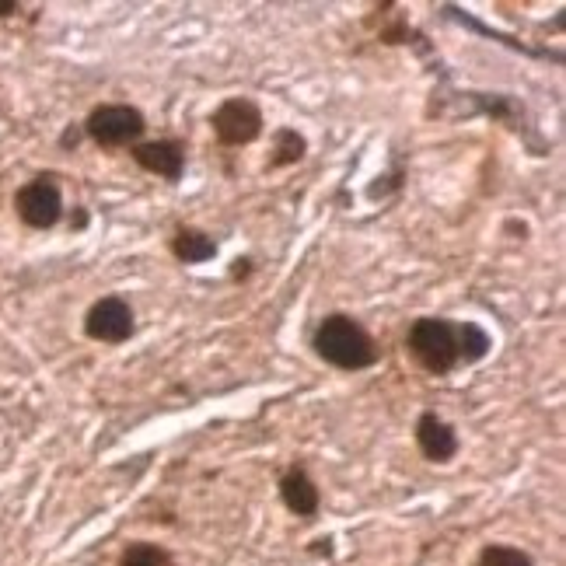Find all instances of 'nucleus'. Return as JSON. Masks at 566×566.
Returning a JSON list of instances; mask_svg holds the SVG:
<instances>
[{
  "instance_id": "1",
  "label": "nucleus",
  "mask_w": 566,
  "mask_h": 566,
  "mask_svg": "<svg viewBox=\"0 0 566 566\" xmlns=\"http://www.w3.org/2000/svg\"><path fill=\"white\" fill-rule=\"evenodd\" d=\"M315 353L336 371H364L378 360V346H374L371 332L357 322L353 315H325L318 322L315 336H311Z\"/></svg>"
},
{
  "instance_id": "2",
  "label": "nucleus",
  "mask_w": 566,
  "mask_h": 566,
  "mask_svg": "<svg viewBox=\"0 0 566 566\" xmlns=\"http://www.w3.org/2000/svg\"><path fill=\"white\" fill-rule=\"evenodd\" d=\"M406 350L416 364L423 367L427 374H444L455 371L462 360H458V325L448 322V318H416L409 325V336H406Z\"/></svg>"
},
{
  "instance_id": "3",
  "label": "nucleus",
  "mask_w": 566,
  "mask_h": 566,
  "mask_svg": "<svg viewBox=\"0 0 566 566\" xmlns=\"http://www.w3.org/2000/svg\"><path fill=\"white\" fill-rule=\"evenodd\" d=\"M147 130V119L137 105H95L84 119V133L98 147H137Z\"/></svg>"
},
{
  "instance_id": "4",
  "label": "nucleus",
  "mask_w": 566,
  "mask_h": 566,
  "mask_svg": "<svg viewBox=\"0 0 566 566\" xmlns=\"http://www.w3.org/2000/svg\"><path fill=\"white\" fill-rule=\"evenodd\" d=\"M14 214L32 231L56 228L63 217V193L53 182V175H39V179L25 182V186L14 193Z\"/></svg>"
},
{
  "instance_id": "5",
  "label": "nucleus",
  "mask_w": 566,
  "mask_h": 566,
  "mask_svg": "<svg viewBox=\"0 0 566 566\" xmlns=\"http://www.w3.org/2000/svg\"><path fill=\"white\" fill-rule=\"evenodd\" d=\"M263 109H259L252 98H228V102L217 105V112L210 116L214 126V137L224 147H245L252 140L263 137Z\"/></svg>"
},
{
  "instance_id": "6",
  "label": "nucleus",
  "mask_w": 566,
  "mask_h": 566,
  "mask_svg": "<svg viewBox=\"0 0 566 566\" xmlns=\"http://www.w3.org/2000/svg\"><path fill=\"white\" fill-rule=\"evenodd\" d=\"M133 329H137V322H133V308L116 294L98 297V301L88 308V315H84V336L95 339V343L119 346L133 336Z\"/></svg>"
},
{
  "instance_id": "7",
  "label": "nucleus",
  "mask_w": 566,
  "mask_h": 566,
  "mask_svg": "<svg viewBox=\"0 0 566 566\" xmlns=\"http://www.w3.org/2000/svg\"><path fill=\"white\" fill-rule=\"evenodd\" d=\"M130 154L144 172L165 182H179L186 172V144H179V140H147V144L140 140Z\"/></svg>"
},
{
  "instance_id": "8",
  "label": "nucleus",
  "mask_w": 566,
  "mask_h": 566,
  "mask_svg": "<svg viewBox=\"0 0 566 566\" xmlns=\"http://www.w3.org/2000/svg\"><path fill=\"white\" fill-rule=\"evenodd\" d=\"M416 448L427 462L434 465H448L458 455V434L444 416L437 413H423L416 420Z\"/></svg>"
},
{
  "instance_id": "9",
  "label": "nucleus",
  "mask_w": 566,
  "mask_h": 566,
  "mask_svg": "<svg viewBox=\"0 0 566 566\" xmlns=\"http://www.w3.org/2000/svg\"><path fill=\"white\" fill-rule=\"evenodd\" d=\"M280 500L290 514L311 521L318 514V507H322V490H318V483L308 476L304 465H290L280 476Z\"/></svg>"
},
{
  "instance_id": "10",
  "label": "nucleus",
  "mask_w": 566,
  "mask_h": 566,
  "mask_svg": "<svg viewBox=\"0 0 566 566\" xmlns=\"http://www.w3.org/2000/svg\"><path fill=\"white\" fill-rule=\"evenodd\" d=\"M168 249H172V256L186 266H200L217 256V242L200 228H179L172 235V245H168Z\"/></svg>"
},
{
  "instance_id": "11",
  "label": "nucleus",
  "mask_w": 566,
  "mask_h": 566,
  "mask_svg": "<svg viewBox=\"0 0 566 566\" xmlns=\"http://www.w3.org/2000/svg\"><path fill=\"white\" fill-rule=\"evenodd\" d=\"M490 346H493V339L483 325H476V322L458 325V360H462V364H476V360H483L486 353H490Z\"/></svg>"
},
{
  "instance_id": "12",
  "label": "nucleus",
  "mask_w": 566,
  "mask_h": 566,
  "mask_svg": "<svg viewBox=\"0 0 566 566\" xmlns=\"http://www.w3.org/2000/svg\"><path fill=\"white\" fill-rule=\"evenodd\" d=\"M308 151V140L301 137L297 130L283 126L277 130V144H273V158H270V168H283V165H297Z\"/></svg>"
},
{
  "instance_id": "13",
  "label": "nucleus",
  "mask_w": 566,
  "mask_h": 566,
  "mask_svg": "<svg viewBox=\"0 0 566 566\" xmlns=\"http://www.w3.org/2000/svg\"><path fill=\"white\" fill-rule=\"evenodd\" d=\"M119 566H172V553L154 542H130L119 556Z\"/></svg>"
},
{
  "instance_id": "14",
  "label": "nucleus",
  "mask_w": 566,
  "mask_h": 566,
  "mask_svg": "<svg viewBox=\"0 0 566 566\" xmlns=\"http://www.w3.org/2000/svg\"><path fill=\"white\" fill-rule=\"evenodd\" d=\"M476 566H535V560L525 553V549L504 546V542H493V546L479 549Z\"/></svg>"
},
{
  "instance_id": "15",
  "label": "nucleus",
  "mask_w": 566,
  "mask_h": 566,
  "mask_svg": "<svg viewBox=\"0 0 566 566\" xmlns=\"http://www.w3.org/2000/svg\"><path fill=\"white\" fill-rule=\"evenodd\" d=\"M77 140H81V130H74V126H70V130L63 133V140H60V144H63V147H70V144H77Z\"/></svg>"
},
{
  "instance_id": "16",
  "label": "nucleus",
  "mask_w": 566,
  "mask_h": 566,
  "mask_svg": "<svg viewBox=\"0 0 566 566\" xmlns=\"http://www.w3.org/2000/svg\"><path fill=\"white\" fill-rule=\"evenodd\" d=\"M14 11H18V4H14V0H7V4H0V18H11Z\"/></svg>"
}]
</instances>
